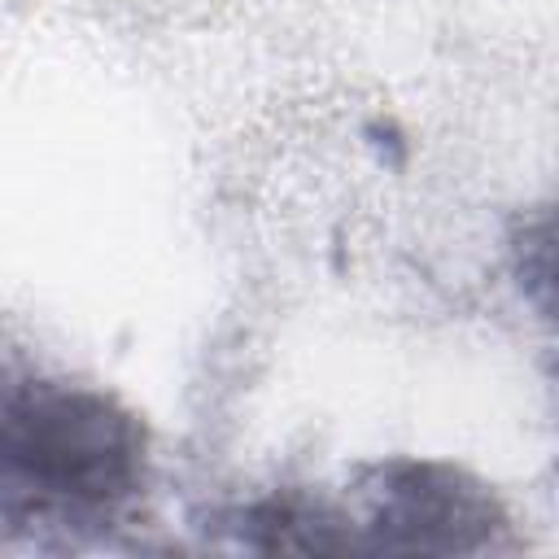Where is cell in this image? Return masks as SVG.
Wrapping results in <instances>:
<instances>
[{"mask_svg":"<svg viewBox=\"0 0 559 559\" xmlns=\"http://www.w3.org/2000/svg\"><path fill=\"white\" fill-rule=\"evenodd\" d=\"M144 485V428L114 397L66 380H0V515L105 524Z\"/></svg>","mask_w":559,"mask_h":559,"instance_id":"1","label":"cell"},{"mask_svg":"<svg viewBox=\"0 0 559 559\" xmlns=\"http://www.w3.org/2000/svg\"><path fill=\"white\" fill-rule=\"evenodd\" d=\"M367 524H358L362 550H489L507 528V515L485 485L450 463L424 459L380 463L367 485Z\"/></svg>","mask_w":559,"mask_h":559,"instance_id":"2","label":"cell"}]
</instances>
